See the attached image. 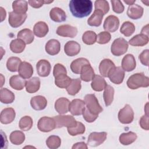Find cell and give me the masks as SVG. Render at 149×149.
Returning <instances> with one entry per match:
<instances>
[{"label": "cell", "mask_w": 149, "mask_h": 149, "mask_svg": "<svg viewBox=\"0 0 149 149\" xmlns=\"http://www.w3.org/2000/svg\"><path fill=\"white\" fill-rule=\"evenodd\" d=\"M69 6L72 15L78 18L87 17L93 9V2L90 0H72Z\"/></svg>", "instance_id": "cell-1"}, {"label": "cell", "mask_w": 149, "mask_h": 149, "mask_svg": "<svg viewBox=\"0 0 149 149\" xmlns=\"http://www.w3.org/2000/svg\"><path fill=\"white\" fill-rule=\"evenodd\" d=\"M127 87L135 90L140 87H147L149 86V78L143 73H137L130 76L126 82Z\"/></svg>", "instance_id": "cell-2"}, {"label": "cell", "mask_w": 149, "mask_h": 149, "mask_svg": "<svg viewBox=\"0 0 149 149\" xmlns=\"http://www.w3.org/2000/svg\"><path fill=\"white\" fill-rule=\"evenodd\" d=\"M84 102L87 109L93 114L98 115L103 111L97 97L93 94L86 95L84 97Z\"/></svg>", "instance_id": "cell-3"}, {"label": "cell", "mask_w": 149, "mask_h": 149, "mask_svg": "<svg viewBox=\"0 0 149 149\" xmlns=\"http://www.w3.org/2000/svg\"><path fill=\"white\" fill-rule=\"evenodd\" d=\"M128 42L123 38L115 39L111 45V51L115 56H120L125 54L128 49Z\"/></svg>", "instance_id": "cell-4"}, {"label": "cell", "mask_w": 149, "mask_h": 149, "mask_svg": "<svg viewBox=\"0 0 149 149\" xmlns=\"http://www.w3.org/2000/svg\"><path fill=\"white\" fill-rule=\"evenodd\" d=\"M55 120L56 127L61 128L62 127H71L77 125V122L74 118L71 115H57L53 118Z\"/></svg>", "instance_id": "cell-5"}, {"label": "cell", "mask_w": 149, "mask_h": 149, "mask_svg": "<svg viewBox=\"0 0 149 149\" xmlns=\"http://www.w3.org/2000/svg\"><path fill=\"white\" fill-rule=\"evenodd\" d=\"M134 119V112L132 107L126 104L119 110L118 113V119L123 124H129L132 122Z\"/></svg>", "instance_id": "cell-6"}, {"label": "cell", "mask_w": 149, "mask_h": 149, "mask_svg": "<svg viewBox=\"0 0 149 149\" xmlns=\"http://www.w3.org/2000/svg\"><path fill=\"white\" fill-rule=\"evenodd\" d=\"M38 129L42 132H49L56 128V124L53 118L44 116L41 118L37 123Z\"/></svg>", "instance_id": "cell-7"}, {"label": "cell", "mask_w": 149, "mask_h": 149, "mask_svg": "<svg viewBox=\"0 0 149 149\" xmlns=\"http://www.w3.org/2000/svg\"><path fill=\"white\" fill-rule=\"evenodd\" d=\"M106 132H92L88 136L87 144L91 147H97L103 143L107 139Z\"/></svg>", "instance_id": "cell-8"}, {"label": "cell", "mask_w": 149, "mask_h": 149, "mask_svg": "<svg viewBox=\"0 0 149 149\" xmlns=\"http://www.w3.org/2000/svg\"><path fill=\"white\" fill-rule=\"evenodd\" d=\"M56 34L62 37L73 38L77 34V29L69 24H63L57 28Z\"/></svg>", "instance_id": "cell-9"}, {"label": "cell", "mask_w": 149, "mask_h": 149, "mask_svg": "<svg viewBox=\"0 0 149 149\" xmlns=\"http://www.w3.org/2000/svg\"><path fill=\"white\" fill-rule=\"evenodd\" d=\"M85 102L80 99L72 100L69 107V111L73 115H81L85 109Z\"/></svg>", "instance_id": "cell-10"}, {"label": "cell", "mask_w": 149, "mask_h": 149, "mask_svg": "<svg viewBox=\"0 0 149 149\" xmlns=\"http://www.w3.org/2000/svg\"><path fill=\"white\" fill-rule=\"evenodd\" d=\"M27 14H19L15 12H10L9 13L8 22L11 27L16 28L20 26L26 20Z\"/></svg>", "instance_id": "cell-11"}, {"label": "cell", "mask_w": 149, "mask_h": 149, "mask_svg": "<svg viewBox=\"0 0 149 149\" xmlns=\"http://www.w3.org/2000/svg\"><path fill=\"white\" fill-rule=\"evenodd\" d=\"M110 81L116 84H121L125 77V71L120 67H115L109 73L108 76Z\"/></svg>", "instance_id": "cell-12"}, {"label": "cell", "mask_w": 149, "mask_h": 149, "mask_svg": "<svg viewBox=\"0 0 149 149\" xmlns=\"http://www.w3.org/2000/svg\"><path fill=\"white\" fill-rule=\"evenodd\" d=\"M119 26V20L118 17L114 15L108 16L105 20L103 27L105 30L109 32H115Z\"/></svg>", "instance_id": "cell-13"}, {"label": "cell", "mask_w": 149, "mask_h": 149, "mask_svg": "<svg viewBox=\"0 0 149 149\" xmlns=\"http://www.w3.org/2000/svg\"><path fill=\"white\" fill-rule=\"evenodd\" d=\"M36 69L40 76L47 77L50 73L51 66L47 60L41 59L36 64Z\"/></svg>", "instance_id": "cell-14"}, {"label": "cell", "mask_w": 149, "mask_h": 149, "mask_svg": "<svg viewBox=\"0 0 149 149\" xmlns=\"http://www.w3.org/2000/svg\"><path fill=\"white\" fill-rule=\"evenodd\" d=\"M16 116V113L13 108H6L3 109L0 115V121L2 124H9L12 122Z\"/></svg>", "instance_id": "cell-15"}, {"label": "cell", "mask_w": 149, "mask_h": 149, "mask_svg": "<svg viewBox=\"0 0 149 149\" xmlns=\"http://www.w3.org/2000/svg\"><path fill=\"white\" fill-rule=\"evenodd\" d=\"M136 66V59L132 54H127L123 58L122 61V68L124 71H132L135 69Z\"/></svg>", "instance_id": "cell-16"}, {"label": "cell", "mask_w": 149, "mask_h": 149, "mask_svg": "<svg viewBox=\"0 0 149 149\" xmlns=\"http://www.w3.org/2000/svg\"><path fill=\"white\" fill-rule=\"evenodd\" d=\"M115 67L114 63L109 59H104L100 63L99 70L100 74L105 77H107L111 70Z\"/></svg>", "instance_id": "cell-17"}, {"label": "cell", "mask_w": 149, "mask_h": 149, "mask_svg": "<svg viewBox=\"0 0 149 149\" xmlns=\"http://www.w3.org/2000/svg\"><path fill=\"white\" fill-rule=\"evenodd\" d=\"M30 105L34 109L41 111L45 109L47 107V100L44 96L36 95L31 98Z\"/></svg>", "instance_id": "cell-18"}, {"label": "cell", "mask_w": 149, "mask_h": 149, "mask_svg": "<svg viewBox=\"0 0 149 149\" xmlns=\"http://www.w3.org/2000/svg\"><path fill=\"white\" fill-rule=\"evenodd\" d=\"M64 51L68 56H75L80 52V45L76 41H69L65 44L64 46Z\"/></svg>", "instance_id": "cell-19"}, {"label": "cell", "mask_w": 149, "mask_h": 149, "mask_svg": "<svg viewBox=\"0 0 149 149\" xmlns=\"http://www.w3.org/2000/svg\"><path fill=\"white\" fill-rule=\"evenodd\" d=\"M144 12L143 7L137 5L133 4L129 6L127 10V15L132 19H139L142 17Z\"/></svg>", "instance_id": "cell-20"}, {"label": "cell", "mask_w": 149, "mask_h": 149, "mask_svg": "<svg viewBox=\"0 0 149 149\" xmlns=\"http://www.w3.org/2000/svg\"><path fill=\"white\" fill-rule=\"evenodd\" d=\"M70 101L65 97L59 98L55 102V109L59 114H64L68 112Z\"/></svg>", "instance_id": "cell-21"}, {"label": "cell", "mask_w": 149, "mask_h": 149, "mask_svg": "<svg viewBox=\"0 0 149 149\" xmlns=\"http://www.w3.org/2000/svg\"><path fill=\"white\" fill-rule=\"evenodd\" d=\"M49 16L51 20L55 22H62L66 20V15L65 12L60 8H53L49 12Z\"/></svg>", "instance_id": "cell-22"}, {"label": "cell", "mask_w": 149, "mask_h": 149, "mask_svg": "<svg viewBox=\"0 0 149 149\" xmlns=\"http://www.w3.org/2000/svg\"><path fill=\"white\" fill-rule=\"evenodd\" d=\"M18 72L19 75L23 78L29 79L33 73V68L30 63L25 61L22 62L19 66Z\"/></svg>", "instance_id": "cell-23"}, {"label": "cell", "mask_w": 149, "mask_h": 149, "mask_svg": "<svg viewBox=\"0 0 149 149\" xmlns=\"http://www.w3.org/2000/svg\"><path fill=\"white\" fill-rule=\"evenodd\" d=\"M45 51L50 55H56L60 51L61 44L57 40H49L45 44Z\"/></svg>", "instance_id": "cell-24"}, {"label": "cell", "mask_w": 149, "mask_h": 149, "mask_svg": "<svg viewBox=\"0 0 149 149\" xmlns=\"http://www.w3.org/2000/svg\"><path fill=\"white\" fill-rule=\"evenodd\" d=\"M80 74V79L86 82L92 80L95 76L94 71L90 63L84 65L81 68Z\"/></svg>", "instance_id": "cell-25"}, {"label": "cell", "mask_w": 149, "mask_h": 149, "mask_svg": "<svg viewBox=\"0 0 149 149\" xmlns=\"http://www.w3.org/2000/svg\"><path fill=\"white\" fill-rule=\"evenodd\" d=\"M148 41V36L140 33L133 37L129 41V44L132 46L142 47L147 44Z\"/></svg>", "instance_id": "cell-26"}, {"label": "cell", "mask_w": 149, "mask_h": 149, "mask_svg": "<svg viewBox=\"0 0 149 149\" xmlns=\"http://www.w3.org/2000/svg\"><path fill=\"white\" fill-rule=\"evenodd\" d=\"M26 81L20 75L12 76L9 79L10 86L16 90H22L26 86Z\"/></svg>", "instance_id": "cell-27"}, {"label": "cell", "mask_w": 149, "mask_h": 149, "mask_svg": "<svg viewBox=\"0 0 149 149\" xmlns=\"http://www.w3.org/2000/svg\"><path fill=\"white\" fill-rule=\"evenodd\" d=\"M49 29L47 24L44 22H38L36 23L33 27V33L38 37H45L48 33Z\"/></svg>", "instance_id": "cell-28"}, {"label": "cell", "mask_w": 149, "mask_h": 149, "mask_svg": "<svg viewBox=\"0 0 149 149\" xmlns=\"http://www.w3.org/2000/svg\"><path fill=\"white\" fill-rule=\"evenodd\" d=\"M103 16L104 14L101 10L95 9L92 15L88 19L87 23L90 26H100L102 23Z\"/></svg>", "instance_id": "cell-29"}, {"label": "cell", "mask_w": 149, "mask_h": 149, "mask_svg": "<svg viewBox=\"0 0 149 149\" xmlns=\"http://www.w3.org/2000/svg\"><path fill=\"white\" fill-rule=\"evenodd\" d=\"M107 85V82L104 77L98 74H95L91 84L93 90L95 91H102Z\"/></svg>", "instance_id": "cell-30"}, {"label": "cell", "mask_w": 149, "mask_h": 149, "mask_svg": "<svg viewBox=\"0 0 149 149\" xmlns=\"http://www.w3.org/2000/svg\"><path fill=\"white\" fill-rule=\"evenodd\" d=\"M40 87V80L37 77H33L26 83V90L29 93H34L37 92Z\"/></svg>", "instance_id": "cell-31"}, {"label": "cell", "mask_w": 149, "mask_h": 149, "mask_svg": "<svg viewBox=\"0 0 149 149\" xmlns=\"http://www.w3.org/2000/svg\"><path fill=\"white\" fill-rule=\"evenodd\" d=\"M17 38L22 40L26 44H31L34 39L33 31L29 29H24L19 31L17 33Z\"/></svg>", "instance_id": "cell-32"}, {"label": "cell", "mask_w": 149, "mask_h": 149, "mask_svg": "<svg viewBox=\"0 0 149 149\" xmlns=\"http://www.w3.org/2000/svg\"><path fill=\"white\" fill-rule=\"evenodd\" d=\"M89 63L90 62L87 59L84 58H79L72 61L70 64V69L74 73L80 74L82 67L84 65Z\"/></svg>", "instance_id": "cell-33"}, {"label": "cell", "mask_w": 149, "mask_h": 149, "mask_svg": "<svg viewBox=\"0 0 149 149\" xmlns=\"http://www.w3.org/2000/svg\"><path fill=\"white\" fill-rule=\"evenodd\" d=\"M137 134L133 132H129L127 133H122L119 138V142L124 145H129L136 141L137 139Z\"/></svg>", "instance_id": "cell-34"}, {"label": "cell", "mask_w": 149, "mask_h": 149, "mask_svg": "<svg viewBox=\"0 0 149 149\" xmlns=\"http://www.w3.org/2000/svg\"><path fill=\"white\" fill-rule=\"evenodd\" d=\"M13 12L19 14H25L28 10V2L24 0L15 1L12 3Z\"/></svg>", "instance_id": "cell-35"}, {"label": "cell", "mask_w": 149, "mask_h": 149, "mask_svg": "<svg viewBox=\"0 0 149 149\" xmlns=\"http://www.w3.org/2000/svg\"><path fill=\"white\" fill-rule=\"evenodd\" d=\"M72 81V79L66 74H61L55 77V85L61 88H66Z\"/></svg>", "instance_id": "cell-36"}, {"label": "cell", "mask_w": 149, "mask_h": 149, "mask_svg": "<svg viewBox=\"0 0 149 149\" xmlns=\"http://www.w3.org/2000/svg\"><path fill=\"white\" fill-rule=\"evenodd\" d=\"M15 100V94L6 88L0 90V101L3 104H10Z\"/></svg>", "instance_id": "cell-37"}, {"label": "cell", "mask_w": 149, "mask_h": 149, "mask_svg": "<svg viewBox=\"0 0 149 149\" xmlns=\"http://www.w3.org/2000/svg\"><path fill=\"white\" fill-rule=\"evenodd\" d=\"M81 87V80L79 78L73 79L70 84L67 87L66 91L69 95H74L80 90Z\"/></svg>", "instance_id": "cell-38"}, {"label": "cell", "mask_w": 149, "mask_h": 149, "mask_svg": "<svg viewBox=\"0 0 149 149\" xmlns=\"http://www.w3.org/2000/svg\"><path fill=\"white\" fill-rule=\"evenodd\" d=\"M9 139L12 144L15 145H20L24 141L25 135L22 131L15 130L10 133Z\"/></svg>", "instance_id": "cell-39"}, {"label": "cell", "mask_w": 149, "mask_h": 149, "mask_svg": "<svg viewBox=\"0 0 149 149\" xmlns=\"http://www.w3.org/2000/svg\"><path fill=\"white\" fill-rule=\"evenodd\" d=\"M26 47L25 42L20 39L16 38L13 40L10 44V50L16 54L22 52Z\"/></svg>", "instance_id": "cell-40"}, {"label": "cell", "mask_w": 149, "mask_h": 149, "mask_svg": "<svg viewBox=\"0 0 149 149\" xmlns=\"http://www.w3.org/2000/svg\"><path fill=\"white\" fill-rule=\"evenodd\" d=\"M114 96V88L110 85H107L104 88L103 93L104 100L105 105L109 106L113 100Z\"/></svg>", "instance_id": "cell-41"}, {"label": "cell", "mask_w": 149, "mask_h": 149, "mask_svg": "<svg viewBox=\"0 0 149 149\" xmlns=\"http://www.w3.org/2000/svg\"><path fill=\"white\" fill-rule=\"evenodd\" d=\"M22 61L20 58L18 57L12 56L10 57L8 59L7 62H6V67L7 69L12 72H17L19 69V66L21 63Z\"/></svg>", "instance_id": "cell-42"}, {"label": "cell", "mask_w": 149, "mask_h": 149, "mask_svg": "<svg viewBox=\"0 0 149 149\" xmlns=\"http://www.w3.org/2000/svg\"><path fill=\"white\" fill-rule=\"evenodd\" d=\"M135 31V26L134 24L130 22L126 21L123 23L120 29V31L126 37H129Z\"/></svg>", "instance_id": "cell-43"}, {"label": "cell", "mask_w": 149, "mask_h": 149, "mask_svg": "<svg viewBox=\"0 0 149 149\" xmlns=\"http://www.w3.org/2000/svg\"><path fill=\"white\" fill-rule=\"evenodd\" d=\"M82 40L87 45H93L97 41V34L93 31H86L82 36Z\"/></svg>", "instance_id": "cell-44"}, {"label": "cell", "mask_w": 149, "mask_h": 149, "mask_svg": "<svg viewBox=\"0 0 149 149\" xmlns=\"http://www.w3.org/2000/svg\"><path fill=\"white\" fill-rule=\"evenodd\" d=\"M20 129L23 131L29 130L33 126V119L29 116H24L22 117L19 123Z\"/></svg>", "instance_id": "cell-45"}, {"label": "cell", "mask_w": 149, "mask_h": 149, "mask_svg": "<svg viewBox=\"0 0 149 149\" xmlns=\"http://www.w3.org/2000/svg\"><path fill=\"white\" fill-rule=\"evenodd\" d=\"M46 144L47 147L51 149H56L61 146V140L59 136L52 135L47 139Z\"/></svg>", "instance_id": "cell-46"}, {"label": "cell", "mask_w": 149, "mask_h": 149, "mask_svg": "<svg viewBox=\"0 0 149 149\" xmlns=\"http://www.w3.org/2000/svg\"><path fill=\"white\" fill-rule=\"evenodd\" d=\"M68 133L72 136H76L78 134H82L85 132V126L84 125L80 122H77V125L74 127H67Z\"/></svg>", "instance_id": "cell-47"}, {"label": "cell", "mask_w": 149, "mask_h": 149, "mask_svg": "<svg viewBox=\"0 0 149 149\" xmlns=\"http://www.w3.org/2000/svg\"><path fill=\"white\" fill-rule=\"evenodd\" d=\"M95 9L101 10L104 15L107 14L109 10V6L108 2L105 0L95 1L94 3Z\"/></svg>", "instance_id": "cell-48"}, {"label": "cell", "mask_w": 149, "mask_h": 149, "mask_svg": "<svg viewBox=\"0 0 149 149\" xmlns=\"http://www.w3.org/2000/svg\"><path fill=\"white\" fill-rule=\"evenodd\" d=\"M111 38V34L108 31H102L97 36V42L100 44L108 43Z\"/></svg>", "instance_id": "cell-49"}, {"label": "cell", "mask_w": 149, "mask_h": 149, "mask_svg": "<svg viewBox=\"0 0 149 149\" xmlns=\"http://www.w3.org/2000/svg\"><path fill=\"white\" fill-rule=\"evenodd\" d=\"M112 9L116 13H121L124 11L125 7L120 1H111Z\"/></svg>", "instance_id": "cell-50"}, {"label": "cell", "mask_w": 149, "mask_h": 149, "mask_svg": "<svg viewBox=\"0 0 149 149\" xmlns=\"http://www.w3.org/2000/svg\"><path fill=\"white\" fill-rule=\"evenodd\" d=\"M83 116L84 119L86 122H87L88 123H91L96 120V119L98 116V115L93 114L86 108H85L84 112H83Z\"/></svg>", "instance_id": "cell-51"}, {"label": "cell", "mask_w": 149, "mask_h": 149, "mask_svg": "<svg viewBox=\"0 0 149 149\" xmlns=\"http://www.w3.org/2000/svg\"><path fill=\"white\" fill-rule=\"evenodd\" d=\"M61 74H67V71L65 67L61 63L55 64L53 70L54 76L55 77Z\"/></svg>", "instance_id": "cell-52"}, {"label": "cell", "mask_w": 149, "mask_h": 149, "mask_svg": "<svg viewBox=\"0 0 149 149\" xmlns=\"http://www.w3.org/2000/svg\"><path fill=\"white\" fill-rule=\"evenodd\" d=\"M148 55H149V50L145 49L139 56V58L141 63L143 65L147 66H148Z\"/></svg>", "instance_id": "cell-53"}, {"label": "cell", "mask_w": 149, "mask_h": 149, "mask_svg": "<svg viewBox=\"0 0 149 149\" xmlns=\"http://www.w3.org/2000/svg\"><path fill=\"white\" fill-rule=\"evenodd\" d=\"M139 124L141 127L146 130H148L149 126H148V115L145 114L142 116L140 119Z\"/></svg>", "instance_id": "cell-54"}, {"label": "cell", "mask_w": 149, "mask_h": 149, "mask_svg": "<svg viewBox=\"0 0 149 149\" xmlns=\"http://www.w3.org/2000/svg\"><path fill=\"white\" fill-rule=\"evenodd\" d=\"M45 1H33V0H30L28 1V3H29V5L34 8H39L40 7H41L43 4L45 3Z\"/></svg>", "instance_id": "cell-55"}, {"label": "cell", "mask_w": 149, "mask_h": 149, "mask_svg": "<svg viewBox=\"0 0 149 149\" xmlns=\"http://www.w3.org/2000/svg\"><path fill=\"white\" fill-rule=\"evenodd\" d=\"M87 149V146L84 142H78L72 146V149Z\"/></svg>", "instance_id": "cell-56"}, {"label": "cell", "mask_w": 149, "mask_h": 149, "mask_svg": "<svg viewBox=\"0 0 149 149\" xmlns=\"http://www.w3.org/2000/svg\"><path fill=\"white\" fill-rule=\"evenodd\" d=\"M0 9H1V22H2L6 17V11L5 10L2 8V7H1L0 8Z\"/></svg>", "instance_id": "cell-57"}, {"label": "cell", "mask_w": 149, "mask_h": 149, "mask_svg": "<svg viewBox=\"0 0 149 149\" xmlns=\"http://www.w3.org/2000/svg\"><path fill=\"white\" fill-rule=\"evenodd\" d=\"M123 1H124V2H125L126 4L129 5V6H130V5L134 4V3L136 2V0H134V1H125V0H124Z\"/></svg>", "instance_id": "cell-58"}, {"label": "cell", "mask_w": 149, "mask_h": 149, "mask_svg": "<svg viewBox=\"0 0 149 149\" xmlns=\"http://www.w3.org/2000/svg\"><path fill=\"white\" fill-rule=\"evenodd\" d=\"M142 2H143V3H146V5H147V6H148V5H148V3H149V1H142Z\"/></svg>", "instance_id": "cell-59"}]
</instances>
